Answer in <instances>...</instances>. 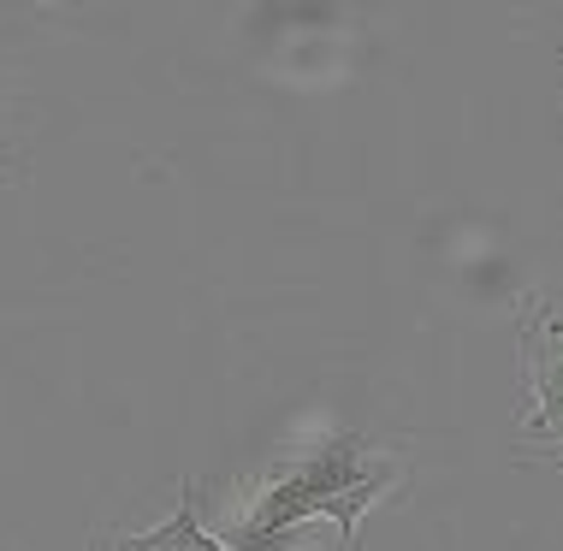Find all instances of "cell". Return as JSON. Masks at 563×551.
Masks as SVG:
<instances>
[{
  "instance_id": "1",
  "label": "cell",
  "mask_w": 563,
  "mask_h": 551,
  "mask_svg": "<svg viewBox=\"0 0 563 551\" xmlns=\"http://www.w3.org/2000/svg\"><path fill=\"white\" fill-rule=\"evenodd\" d=\"M416 456L391 439H368L356 427L321 433L309 445L273 456L250 481V498L238 504L225 546L232 551H291V528L302 522H332L344 551H362V516L374 504L398 498L409 486Z\"/></svg>"
},
{
  "instance_id": "2",
  "label": "cell",
  "mask_w": 563,
  "mask_h": 551,
  "mask_svg": "<svg viewBox=\"0 0 563 551\" xmlns=\"http://www.w3.org/2000/svg\"><path fill=\"white\" fill-rule=\"evenodd\" d=\"M516 356H522L528 392V409L516 416L522 439L552 445V456L563 463V315L545 297H528L516 315Z\"/></svg>"
},
{
  "instance_id": "3",
  "label": "cell",
  "mask_w": 563,
  "mask_h": 551,
  "mask_svg": "<svg viewBox=\"0 0 563 551\" xmlns=\"http://www.w3.org/2000/svg\"><path fill=\"white\" fill-rule=\"evenodd\" d=\"M125 551H232L220 540V533H208L202 528V516H196V493H190V481H185V493H178V510L166 516L161 528H148V533H113Z\"/></svg>"
}]
</instances>
